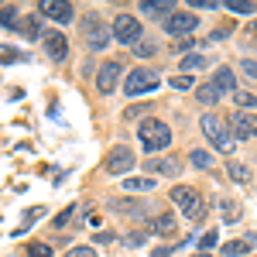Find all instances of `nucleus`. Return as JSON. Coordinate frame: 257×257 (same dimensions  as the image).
Wrapping results in <instances>:
<instances>
[{"label":"nucleus","instance_id":"f03ea898","mask_svg":"<svg viewBox=\"0 0 257 257\" xmlns=\"http://www.w3.org/2000/svg\"><path fill=\"white\" fill-rule=\"evenodd\" d=\"M199 127H202V138L213 144V151H233V134H230V120H223L219 113H202V120H199Z\"/></svg>","mask_w":257,"mask_h":257},{"label":"nucleus","instance_id":"1a4fd4ad","mask_svg":"<svg viewBox=\"0 0 257 257\" xmlns=\"http://www.w3.org/2000/svg\"><path fill=\"white\" fill-rule=\"evenodd\" d=\"M134 165H138L134 148H127V144H113V151L106 155V172H110V175H127Z\"/></svg>","mask_w":257,"mask_h":257},{"label":"nucleus","instance_id":"4be33fe9","mask_svg":"<svg viewBox=\"0 0 257 257\" xmlns=\"http://www.w3.org/2000/svg\"><path fill=\"white\" fill-rule=\"evenodd\" d=\"M206 65H209V59H206V55H199V52H189L185 59L178 62L182 76H189V72H196V69H206Z\"/></svg>","mask_w":257,"mask_h":257},{"label":"nucleus","instance_id":"e433bc0d","mask_svg":"<svg viewBox=\"0 0 257 257\" xmlns=\"http://www.w3.org/2000/svg\"><path fill=\"white\" fill-rule=\"evenodd\" d=\"M168 86H175V89H196V79L192 76H175V79H168Z\"/></svg>","mask_w":257,"mask_h":257},{"label":"nucleus","instance_id":"7ed1b4c3","mask_svg":"<svg viewBox=\"0 0 257 257\" xmlns=\"http://www.w3.org/2000/svg\"><path fill=\"white\" fill-rule=\"evenodd\" d=\"M158 86H161L158 72L148 69V65H138V69L127 72V79H123V93H127V96H148V93H155Z\"/></svg>","mask_w":257,"mask_h":257},{"label":"nucleus","instance_id":"5701e85b","mask_svg":"<svg viewBox=\"0 0 257 257\" xmlns=\"http://www.w3.org/2000/svg\"><path fill=\"white\" fill-rule=\"evenodd\" d=\"M168 4H172V0H141V11H144V14H155V18H168V14H172Z\"/></svg>","mask_w":257,"mask_h":257},{"label":"nucleus","instance_id":"37998d69","mask_svg":"<svg viewBox=\"0 0 257 257\" xmlns=\"http://www.w3.org/2000/svg\"><path fill=\"white\" fill-rule=\"evenodd\" d=\"M226 35H230V28H216V31L209 35V38H213V41H219V38H226Z\"/></svg>","mask_w":257,"mask_h":257},{"label":"nucleus","instance_id":"a211bd4d","mask_svg":"<svg viewBox=\"0 0 257 257\" xmlns=\"http://www.w3.org/2000/svg\"><path fill=\"white\" fill-rule=\"evenodd\" d=\"M123 189L127 192H151L155 189V178L151 175H127L123 178Z\"/></svg>","mask_w":257,"mask_h":257},{"label":"nucleus","instance_id":"cd10ccee","mask_svg":"<svg viewBox=\"0 0 257 257\" xmlns=\"http://www.w3.org/2000/svg\"><path fill=\"white\" fill-rule=\"evenodd\" d=\"M206 209H209V202H206V199L199 196L196 202H192V206L185 209V219H189V223H202V216H206Z\"/></svg>","mask_w":257,"mask_h":257},{"label":"nucleus","instance_id":"dca6fc26","mask_svg":"<svg viewBox=\"0 0 257 257\" xmlns=\"http://www.w3.org/2000/svg\"><path fill=\"white\" fill-rule=\"evenodd\" d=\"M144 230H148V233H158V237H168V233H175V216H172V213H158Z\"/></svg>","mask_w":257,"mask_h":257},{"label":"nucleus","instance_id":"bb28decb","mask_svg":"<svg viewBox=\"0 0 257 257\" xmlns=\"http://www.w3.org/2000/svg\"><path fill=\"white\" fill-rule=\"evenodd\" d=\"M189 161H192V168H213V155L206 148H192L189 151Z\"/></svg>","mask_w":257,"mask_h":257},{"label":"nucleus","instance_id":"6ab92c4d","mask_svg":"<svg viewBox=\"0 0 257 257\" xmlns=\"http://www.w3.org/2000/svg\"><path fill=\"white\" fill-rule=\"evenodd\" d=\"M219 96H223V93H219L213 82H202V86H196V99L202 103V106H216Z\"/></svg>","mask_w":257,"mask_h":257},{"label":"nucleus","instance_id":"0eeeda50","mask_svg":"<svg viewBox=\"0 0 257 257\" xmlns=\"http://www.w3.org/2000/svg\"><path fill=\"white\" fill-rule=\"evenodd\" d=\"M230 134H233V141H254L257 138V113L233 110L230 113Z\"/></svg>","mask_w":257,"mask_h":257},{"label":"nucleus","instance_id":"f8f14e48","mask_svg":"<svg viewBox=\"0 0 257 257\" xmlns=\"http://www.w3.org/2000/svg\"><path fill=\"white\" fill-rule=\"evenodd\" d=\"M18 35L28 41H41L45 38V28H41V14H31V18H21L18 24Z\"/></svg>","mask_w":257,"mask_h":257},{"label":"nucleus","instance_id":"c85d7f7f","mask_svg":"<svg viewBox=\"0 0 257 257\" xmlns=\"http://www.w3.org/2000/svg\"><path fill=\"white\" fill-rule=\"evenodd\" d=\"M52 254H55V247L45 243V240H35V243L24 247V257H52Z\"/></svg>","mask_w":257,"mask_h":257},{"label":"nucleus","instance_id":"9b49d317","mask_svg":"<svg viewBox=\"0 0 257 257\" xmlns=\"http://www.w3.org/2000/svg\"><path fill=\"white\" fill-rule=\"evenodd\" d=\"M45 52H48V59H55V62H62L65 55H69V41H65V35L62 31H45Z\"/></svg>","mask_w":257,"mask_h":257},{"label":"nucleus","instance_id":"b1692460","mask_svg":"<svg viewBox=\"0 0 257 257\" xmlns=\"http://www.w3.org/2000/svg\"><path fill=\"white\" fill-rule=\"evenodd\" d=\"M223 11H230V14H257V4L254 0H223Z\"/></svg>","mask_w":257,"mask_h":257},{"label":"nucleus","instance_id":"393cba45","mask_svg":"<svg viewBox=\"0 0 257 257\" xmlns=\"http://www.w3.org/2000/svg\"><path fill=\"white\" fill-rule=\"evenodd\" d=\"M233 103H237V110H257V93L237 89V93H233Z\"/></svg>","mask_w":257,"mask_h":257},{"label":"nucleus","instance_id":"f257e3e1","mask_svg":"<svg viewBox=\"0 0 257 257\" xmlns=\"http://www.w3.org/2000/svg\"><path fill=\"white\" fill-rule=\"evenodd\" d=\"M138 141H141V151H148L155 158L158 151H165L172 144V127L158 117H144L138 123Z\"/></svg>","mask_w":257,"mask_h":257},{"label":"nucleus","instance_id":"a19ab883","mask_svg":"<svg viewBox=\"0 0 257 257\" xmlns=\"http://www.w3.org/2000/svg\"><path fill=\"white\" fill-rule=\"evenodd\" d=\"M117 240V233H110V230H99L96 233V243H113Z\"/></svg>","mask_w":257,"mask_h":257},{"label":"nucleus","instance_id":"c9c22d12","mask_svg":"<svg viewBox=\"0 0 257 257\" xmlns=\"http://www.w3.org/2000/svg\"><path fill=\"white\" fill-rule=\"evenodd\" d=\"M155 52H158V45H155V41H148V38L134 45V55H138V59H141V55H155Z\"/></svg>","mask_w":257,"mask_h":257},{"label":"nucleus","instance_id":"412c9836","mask_svg":"<svg viewBox=\"0 0 257 257\" xmlns=\"http://www.w3.org/2000/svg\"><path fill=\"white\" fill-rule=\"evenodd\" d=\"M18 24H21V11L14 4H4V11H0V28H4V31H18Z\"/></svg>","mask_w":257,"mask_h":257},{"label":"nucleus","instance_id":"a878e982","mask_svg":"<svg viewBox=\"0 0 257 257\" xmlns=\"http://www.w3.org/2000/svg\"><path fill=\"white\" fill-rule=\"evenodd\" d=\"M247 250H250V240H226L223 243V254L226 257H247Z\"/></svg>","mask_w":257,"mask_h":257},{"label":"nucleus","instance_id":"c03bdc74","mask_svg":"<svg viewBox=\"0 0 257 257\" xmlns=\"http://www.w3.org/2000/svg\"><path fill=\"white\" fill-rule=\"evenodd\" d=\"M192 257H209V254H192Z\"/></svg>","mask_w":257,"mask_h":257},{"label":"nucleus","instance_id":"7c9ffc66","mask_svg":"<svg viewBox=\"0 0 257 257\" xmlns=\"http://www.w3.org/2000/svg\"><path fill=\"white\" fill-rule=\"evenodd\" d=\"M226 172H230V178L240 182V185H247V182H250V168H247V165H240V161H230V165H226Z\"/></svg>","mask_w":257,"mask_h":257},{"label":"nucleus","instance_id":"423d86ee","mask_svg":"<svg viewBox=\"0 0 257 257\" xmlns=\"http://www.w3.org/2000/svg\"><path fill=\"white\" fill-rule=\"evenodd\" d=\"M113 38L120 41V45H138L141 38H144V24H141V18H134V14H117L113 18Z\"/></svg>","mask_w":257,"mask_h":257},{"label":"nucleus","instance_id":"f3484780","mask_svg":"<svg viewBox=\"0 0 257 257\" xmlns=\"http://www.w3.org/2000/svg\"><path fill=\"white\" fill-rule=\"evenodd\" d=\"M110 209L113 213H123V216H144V202H138V199H110Z\"/></svg>","mask_w":257,"mask_h":257},{"label":"nucleus","instance_id":"39448f33","mask_svg":"<svg viewBox=\"0 0 257 257\" xmlns=\"http://www.w3.org/2000/svg\"><path fill=\"white\" fill-rule=\"evenodd\" d=\"M165 31L172 35V38H189V35H196L199 31V14L196 11H172L168 18H165Z\"/></svg>","mask_w":257,"mask_h":257},{"label":"nucleus","instance_id":"ddd939ff","mask_svg":"<svg viewBox=\"0 0 257 257\" xmlns=\"http://www.w3.org/2000/svg\"><path fill=\"white\" fill-rule=\"evenodd\" d=\"M144 168H148L151 175H158V178H161V175L172 178V175H178V172H182L175 158H148V165H144Z\"/></svg>","mask_w":257,"mask_h":257},{"label":"nucleus","instance_id":"20e7f679","mask_svg":"<svg viewBox=\"0 0 257 257\" xmlns=\"http://www.w3.org/2000/svg\"><path fill=\"white\" fill-rule=\"evenodd\" d=\"M82 41H86V48L89 52H103L110 41H113V24H106V21L99 18H82Z\"/></svg>","mask_w":257,"mask_h":257},{"label":"nucleus","instance_id":"4468645a","mask_svg":"<svg viewBox=\"0 0 257 257\" xmlns=\"http://www.w3.org/2000/svg\"><path fill=\"white\" fill-rule=\"evenodd\" d=\"M213 86H216L219 93H237V76H233V69H230V65H216Z\"/></svg>","mask_w":257,"mask_h":257},{"label":"nucleus","instance_id":"4c0bfd02","mask_svg":"<svg viewBox=\"0 0 257 257\" xmlns=\"http://www.w3.org/2000/svg\"><path fill=\"white\" fill-rule=\"evenodd\" d=\"M0 62H7V65L11 62H24V55H21L18 48H0Z\"/></svg>","mask_w":257,"mask_h":257},{"label":"nucleus","instance_id":"473e14b6","mask_svg":"<svg viewBox=\"0 0 257 257\" xmlns=\"http://www.w3.org/2000/svg\"><path fill=\"white\" fill-rule=\"evenodd\" d=\"M65 257H99L96 247H89V243H79V247H69Z\"/></svg>","mask_w":257,"mask_h":257},{"label":"nucleus","instance_id":"79ce46f5","mask_svg":"<svg viewBox=\"0 0 257 257\" xmlns=\"http://www.w3.org/2000/svg\"><path fill=\"white\" fill-rule=\"evenodd\" d=\"M172 254H175V247H168V243L158 247V250H151V257H172Z\"/></svg>","mask_w":257,"mask_h":257},{"label":"nucleus","instance_id":"2f4dec72","mask_svg":"<svg viewBox=\"0 0 257 257\" xmlns=\"http://www.w3.org/2000/svg\"><path fill=\"white\" fill-rule=\"evenodd\" d=\"M79 209H82L79 202H72V206H65V209H62L59 216H55V223H52V226H55V230H62V226H69V219L76 216V213H79Z\"/></svg>","mask_w":257,"mask_h":257},{"label":"nucleus","instance_id":"a18cd8bd","mask_svg":"<svg viewBox=\"0 0 257 257\" xmlns=\"http://www.w3.org/2000/svg\"><path fill=\"white\" fill-rule=\"evenodd\" d=\"M250 257H254V254H250Z\"/></svg>","mask_w":257,"mask_h":257},{"label":"nucleus","instance_id":"c756f323","mask_svg":"<svg viewBox=\"0 0 257 257\" xmlns=\"http://www.w3.org/2000/svg\"><path fill=\"white\" fill-rule=\"evenodd\" d=\"M216 243H219V230H206L196 247H199V254H209V250H216Z\"/></svg>","mask_w":257,"mask_h":257},{"label":"nucleus","instance_id":"2eb2a0df","mask_svg":"<svg viewBox=\"0 0 257 257\" xmlns=\"http://www.w3.org/2000/svg\"><path fill=\"white\" fill-rule=\"evenodd\" d=\"M219 216H223L226 226H233V223H240V216H243V206H240L233 196H223L219 199Z\"/></svg>","mask_w":257,"mask_h":257},{"label":"nucleus","instance_id":"6e6552de","mask_svg":"<svg viewBox=\"0 0 257 257\" xmlns=\"http://www.w3.org/2000/svg\"><path fill=\"white\" fill-rule=\"evenodd\" d=\"M120 72H123V65H120L117 59H106V62H103V65L96 69V93L110 96V93L120 86Z\"/></svg>","mask_w":257,"mask_h":257},{"label":"nucleus","instance_id":"aec40b11","mask_svg":"<svg viewBox=\"0 0 257 257\" xmlns=\"http://www.w3.org/2000/svg\"><path fill=\"white\" fill-rule=\"evenodd\" d=\"M196 199H199V192H196V189H189V185H175V189H172V202L182 206V209H189Z\"/></svg>","mask_w":257,"mask_h":257},{"label":"nucleus","instance_id":"58836bf2","mask_svg":"<svg viewBox=\"0 0 257 257\" xmlns=\"http://www.w3.org/2000/svg\"><path fill=\"white\" fill-rule=\"evenodd\" d=\"M240 72L250 76V79H257V59H240Z\"/></svg>","mask_w":257,"mask_h":257},{"label":"nucleus","instance_id":"72a5a7b5","mask_svg":"<svg viewBox=\"0 0 257 257\" xmlns=\"http://www.w3.org/2000/svg\"><path fill=\"white\" fill-rule=\"evenodd\" d=\"M41 216H45V209H41V206H35V209H28V213H24V223H21V226L14 230V233H24V230H28V226H31L35 219H41Z\"/></svg>","mask_w":257,"mask_h":257},{"label":"nucleus","instance_id":"9d476101","mask_svg":"<svg viewBox=\"0 0 257 257\" xmlns=\"http://www.w3.org/2000/svg\"><path fill=\"white\" fill-rule=\"evenodd\" d=\"M38 14L41 18H52L55 24H69V21L76 18V7H72L69 0H41Z\"/></svg>","mask_w":257,"mask_h":257},{"label":"nucleus","instance_id":"ea45409f","mask_svg":"<svg viewBox=\"0 0 257 257\" xmlns=\"http://www.w3.org/2000/svg\"><path fill=\"white\" fill-rule=\"evenodd\" d=\"M144 237H148V230H134V233H127V237H123V243L138 247V243H144Z\"/></svg>","mask_w":257,"mask_h":257},{"label":"nucleus","instance_id":"f704fd0d","mask_svg":"<svg viewBox=\"0 0 257 257\" xmlns=\"http://www.w3.org/2000/svg\"><path fill=\"white\" fill-rule=\"evenodd\" d=\"M192 4V11H216V7H223V0H189Z\"/></svg>","mask_w":257,"mask_h":257}]
</instances>
